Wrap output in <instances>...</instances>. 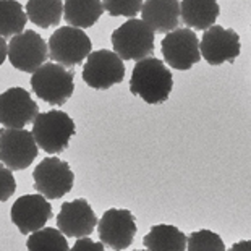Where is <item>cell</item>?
Instances as JSON below:
<instances>
[{
	"mask_svg": "<svg viewBox=\"0 0 251 251\" xmlns=\"http://www.w3.org/2000/svg\"><path fill=\"white\" fill-rule=\"evenodd\" d=\"M174 88V76L169 67L156 57L136 62L130 78V91L146 104L159 105L169 99Z\"/></svg>",
	"mask_w": 251,
	"mask_h": 251,
	"instance_id": "1",
	"label": "cell"
},
{
	"mask_svg": "<svg viewBox=\"0 0 251 251\" xmlns=\"http://www.w3.org/2000/svg\"><path fill=\"white\" fill-rule=\"evenodd\" d=\"M33 136L37 148L47 154H60L68 148L76 126L72 117L62 110H49L37 114L33 122Z\"/></svg>",
	"mask_w": 251,
	"mask_h": 251,
	"instance_id": "2",
	"label": "cell"
},
{
	"mask_svg": "<svg viewBox=\"0 0 251 251\" xmlns=\"http://www.w3.org/2000/svg\"><path fill=\"white\" fill-rule=\"evenodd\" d=\"M75 73L60 63H42L33 73L31 88L39 99L52 105H63L75 91Z\"/></svg>",
	"mask_w": 251,
	"mask_h": 251,
	"instance_id": "3",
	"label": "cell"
},
{
	"mask_svg": "<svg viewBox=\"0 0 251 251\" xmlns=\"http://www.w3.org/2000/svg\"><path fill=\"white\" fill-rule=\"evenodd\" d=\"M154 31L143 20L130 18L112 33L114 52L122 60L140 62L154 52Z\"/></svg>",
	"mask_w": 251,
	"mask_h": 251,
	"instance_id": "4",
	"label": "cell"
},
{
	"mask_svg": "<svg viewBox=\"0 0 251 251\" xmlns=\"http://www.w3.org/2000/svg\"><path fill=\"white\" fill-rule=\"evenodd\" d=\"M47 47L52 62L60 63L63 67H75L81 65L84 58L91 54L93 42L83 29L63 26L49 37Z\"/></svg>",
	"mask_w": 251,
	"mask_h": 251,
	"instance_id": "5",
	"label": "cell"
},
{
	"mask_svg": "<svg viewBox=\"0 0 251 251\" xmlns=\"http://www.w3.org/2000/svg\"><path fill=\"white\" fill-rule=\"evenodd\" d=\"M125 78L124 60L115 52L100 49L91 52L83 67V79L93 89H110Z\"/></svg>",
	"mask_w": 251,
	"mask_h": 251,
	"instance_id": "6",
	"label": "cell"
},
{
	"mask_svg": "<svg viewBox=\"0 0 251 251\" xmlns=\"http://www.w3.org/2000/svg\"><path fill=\"white\" fill-rule=\"evenodd\" d=\"M33 178L37 193L46 200H58L72 191L75 174L68 162L58 157H46L34 169Z\"/></svg>",
	"mask_w": 251,
	"mask_h": 251,
	"instance_id": "7",
	"label": "cell"
},
{
	"mask_svg": "<svg viewBox=\"0 0 251 251\" xmlns=\"http://www.w3.org/2000/svg\"><path fill=\"white\" fill-rule=\"evenodd\" d=\"M33 133L23 128L0 130V162L10 170H25L37 156Z\"/></svg>",
	"mask_w": 251,
	"mask_h": 251,
	"instance_id": "8",
	"label": "cell"
},
{
	"mask_svg": "<svg viewBox=\"0 0 251 251\" xmlns=\"http://www.w3.org/2000/svg\"><path fill=\"white\" fill-rule=\"evenodd\" d=\"M162 55L169 67L185 72L201 60L200 39L196 31L190 28H177L165 34L162 39Z\"/></svg>",
	"mask_w": 251,
	"mask_h": 251,
	"instance_id": "9",
	"label": "cell"
},
{
	"mask_svg": "<svg viewBox=\"0 0 251 251\" xmlns=\"http://www.w3.org/2000/svg\"><path fill=\"white\" fill-rule=\"evenodd\" d=\"M47 57H49V47L33 29H26L10 39V63L20 72L34 73L42 63H46Z\"/></svg>",
	"mask_w": 251,
	"mask_h": 251,
	"instance_id": "10",
	"label": "cell"
},
{
	"mask_svg": "<svg viewBox=\"0 0 251 251\" xmlns=\"http://www.w3.org/2000/svg\"><path fill=\"white\" fill-rule=\"evenodd\" d=\"M240 36L237 31L224 26L212 25L211 28L204 29L200 41V54L212 67L222 63H233L235 58L240 55Z\"/></svg>",
	"mask_w": 251,
	"mask_h": 251,
	"instance_id": "11",
	"label": "cell"
},
{
	"mask_svg": "<svg viewBox=\"0 0 251 251\" xmlns=\"http://www.w3.org/2000/svg\"><path fill=\"white\" fill-rule=\"evenodd\" d=\"M99 240L110 250H126L135 240L136 222L128 209H107L98 221Z\"/></svg>",
	"mask_w": 251,
	"mask_h": 251,
	"instance_id": "12",
	"label": "cell"
},
{
	"mask_svg": "<svg viewBox=\"0 0 251 251\" xmlns=\"http://www.w3.org/2000/svg\"><path fill=\"white\" fill-rule=\"evenodd\" d=\"M39 114L31 94L23 88H10L0 94V124L5 128H25Z\"/></svg>",
	"mask_w": 251,
	"mask_h": 251,
	"instance_id": "13",
	"label": "cell"
},
{
	"mask_svg": "<svg viewBox=\"0 0 251 251\" xmlns=\"http://www.w3.org/2000/svg\"><path fill=\"white\" fill-rule=\"evenodd\" d=\"M52 206L42 195H26L13 202L10 217L21 233H33L52 219Z\"/></svg>",
	"mask_w": 251,
	"mask_h": 251,
	"instance_id": "14",
	"label": "cell"
},
{
	"mask_svg": "<svg viewBox=\"0 0 251 251\" xmlns=\"http://www.w3.org/2000/svg\"><path fill=\"white\" fill-rule=\"evenodd\" d=\"M98 226V216L83 198L62 204V209L57 216V227L67 237L79 238L88 237Z\"/></svg>",
	"mask_w": 251,
	"mask_h": 251,
	"instance_id": "15",
	"label": "cell"
},
{
	"mask_svg": "<svg viewBox=\"0 0 251 251\" xmlns=\"http://www.w3.org/2000/svg\"><path fill=\"white\" fill-rule=\"evenodd\" d=\"M143 21L154 34H167L180 26L178 0H144L141 7Z\"/></svg>",
	"mask_w": 251,
	"mask_h": 251,
	"instance_id": "16",
	"label": "cell"
},
{
	"mask_svg": "<svg viewBox=\"0 0 251 251\" xmlns=\"http://www.w3.org/2000/svg\"><path fill=\"white\" fill-rule=\"evenodd\" d=\"M221 13L217 0H181L180 17L185 26L193 31H204L216 23Z\"/></svg>",
	"mask_w": 251,
	"mask_h": 251,
	"instance_id": "17",
	"label": "cell"
},
{
	"mask_svg": "<svg viewBox=\"0 0 251 251\" xmlns=\"http://www.w3.org/2000/svg\"><path fill=\"white\" fill-rule=\"evenodd\" d=\"M102 13L104 7L100 0H63V15L68 26L79 29L91 28Z\"/></svg>",
	"mask_w": 251,
	"mask_h": 251,
	"instance_id": "18",
	"label": "cell"
},
{
	"mask_svg": "<svg viewBox=\"0 0 251 251\" xmlns=\"http://www.w3.org/2000/svg\"><path fill=\"white\" fill-rule=\"evenodd\" d=\"M143 243L149 251H183L186 250V237L174 226H154Z\"/></svg>",
	"mask_w": 251,
	"mask_h": 251,
	"instance_id": "19",
	"label": "cell"
},
{
	"mask_svg": "<svg viewBox=\"0 0 251 251\" xmlns=\"http://www.w3.org/2000/svg\"><path fill=\"white\" fill-rule=\"evenodd\" d=\"M26 15L31 23L44 29L57 26L63 15V0H28Z\"/></svg>",
	"mask_w": 251,
	"mask_h": 251,
	"instance_id": "20",
	"label": "cell"
},
{
	"mask_svg": "<svg viewBox=\"0 0 251 251\" xmlns=\"http://www.w3.org/2000/svg\"><path fill=\"white\" fill-rule=\"evenodd\" d=\"M28 15L17 0H0V36L13 37L25 31Z\"/></svg>",
	"mask_w": 251,
	"mask_h": 251,
	"instance_id": "21",
	"label": "cell"
},
{
	"mask_svg": "<svg viewBox=\"0 0 251 251\" xmlns=\"http://www.w3.org/2000/svg\"><path fill=\"white\" fill-rule=\"evenodd\" d=\"M29 251H67L68 242L60 230L52 227H42L29 235L28 238Z\"/></svg>",
	"mask_w": 251,
	"mask_h": 251,
	"instance_id": "22",
	"label": "cell"
},
{
	"mask_svg": "<svg viewBox=\"0 0 251 251\" xmlns=\"http://www.w3.org/2000/svg\"><path fill=\"white\" fill-rule=\"evenodd\" d=\"M186 250L190 251H224L226 245H224L222 238L217 233L211 230H200L193 232L186 238Z\"/></svg>",
	"mask_w": 251,
	"mask_h": 251,
	"instance_id": "23",
	"label": "cell"
},
{
	"mask_svg": "<svg viewBox=\"0 0 251 251\" xmlns=\"http://www.w3.org/2000/svg\"><path fill=\"white\" fill-rule=\"evenodd\" d=\"M100 2L110 17L135 18L143 7V0H100Z\"/></svg>",
	"mask_w": 251,
	"mask_h": 251,
	"instance_id": "24",
	"label": "cell"
},
{
	"mask_svg": "<svg viewBox=\"0 0 251 251\" xmlns=\"http://www.w3.org/2000/svg\"><path fill=\"white\" fill-rule=\"evenodd\" d=\"M17 191V180L7 165L0 164V202L8 201Z\"/></svg>",
	"mask_w": 251,
	"mask_h": 251,
	"instance_id": "25",
	"label": "cell"
},
{
	"mask_svg": "<svg viewBox=\"0 0 251 251\" xmlns=\"http://www.w3.org/2000/svg\"><path fill=\"white\" fill-rule=\"evenodd\" d=\"M72 250L73 251H104V245L96 243L93 240H89L88 237H79V240H76V243H75V247Z\"/></svg>",
	"mask_w": 251,
	"mask_h": 251,
	"instance_id": "26",
	"label": "cell"
},
{
	"mask_svg": "<svg viewBox=\"0 0 251 251\" xmlns=\"http://www.w3.org/2000/svg\"><path fill=\"white\" fill-rule=\"evenodd\" d=\"M7 55H8V46H7V42H5L3 37L0 36V65H3Z\"/></svg>",
	"mask_w": 251,
	"mask_h": 251,
	"instance_id": "27",
	"label": "cell"
}]
</instances>
